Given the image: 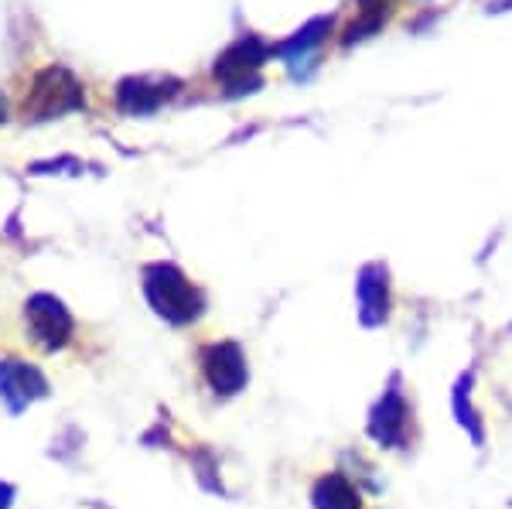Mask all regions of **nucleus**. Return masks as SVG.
Listing matches in <instances>:
<instances>
[{
  "label": "nucleus",
  "instance_id": "obj_3",
  "mask_svg": "<svg viewBox=\"0 0 512 509\" xmlns=\"http://www.w3.org/2000/svg\"><path fill=\"white\" fill-rule=\"evenodd\" d=\"M79 106H82L79 79L72 76L69 69H62V65H52V69L38 72L35 86H31V93H28V103H24V117L52 120L69 110H79Z\"/></svg>",
  "mask_w": 512,
  "mask_h": 509
},
{
  "label": "nucleus",
  "instance_id": "obj_4",
  "mask_svg": "<svg viewBox=\"0 0 512 509\" xmlns=\"http://www.w3.org/2000/svg\"><path fill=\"white\" fill-rule=\"evenodd\" d=\"M267 55H270L267 41L256 38V35L236 41V45H229L226 52L219 55V62H216V79L226 86V96L239 100V96L260 89L263 82H260V76H256V69L267 62Z\"/></svg>",
  "mask_w": 512,
  "mask_h": 509
},
{
  "label": "nucleus",
  "instance_id": "obj_11",
  "mask_svg": "<svg viewBox=\"0 0 512 509\" xmlns=\"http://www.w3.org/2000/svg\"><path fill=\"white\" fill-rule=\"evenodd\" d=\"M472 387H475L472 373H465L458 383H454V387H451V410H454V421L468 431V438H472L475 445H482L485 431H482V414L472 407Z\"/></svg>",
  "mask_w": 512,
  "mask_h": 509
},
{
  "label": "nucleus",
  "instance_id": "obj_10",
  "mask_svg": "<svg viewBox=\"0 0 512 509\" xmlns=\"http://www.w3.org/2000/svg\"><path fill=\"white\" fill-rule=\"evenodd\" d=\"M311 506L315 509H362V492L352 486L349 475L328 472L311 486Z\"/></svg>",
  "mask_w": 512,
  "mask_h": 509
},
{
  "label": "nucleus",
  "instance_id": "obj_7",
  "mask_svg": "<svg viewBox=\"0 0 512 509\" xmlns=\"http://www.w3.org/2000/svg\"><path fill=\"white\" fill-rule=\"evenodd\" d=\"M355 298H359V322L366 328L386 325L393 308L390 294V270L383 264H366L359 270V281H355Z\"/></svg>",
  "mask_w": 512,
  "mask_h": 509
},
{
  "label": "nucleus",
  "instance_id": "obj_12",
  "mask_svg": "<svg viewBox=\"0 0 512 509\" xmlns=\"http://www.w3.org/2000/svg\"><path fill=\"white\" fill-rule=\"evenodd\" d=\"M383 21H386V7H369V11L362 14L349 31H345V45H355L359 38L376 35V31L383 28Z\"/></svg>",
  "mask_w": 512,
  "mask_h": 509
},
{
  "label": "nucleus",
  "instance_id": "obj_15",
  "mask_svg": "<svg viewBox=\"0 0 512 509\" xmlns=\"http://www.w3.org/2000/svg\"><path fill=\"white\" fill-rule=\"evenodd\" d=\"M362 7H383V0H359Z\"/></svg>",
  "mask_w": 512,
  "mask_h": 509
},
{
  "label": "nucleus",
  "instance_id": "obj_2",
  "mask_svg": "<svg viewBox=\"0 0 512 509\" xmlns=\"http://www.w3.org/2000/svg\"><path fill=\"white\" fill-rule=\"evenodd\" d=\"M366 434L386 451L410 448V438H414V410H410L407 397H403L400 380H393L383 390V397L373 404V410H369Z\"/></svg>",
  "mask_w": 512,
  "mask_h": 509
},
{
  "label": "nucleus",
  "instance_id": "obj_6",
  "mask_svg": "<svg viewBox=\"0 0 512 509\" xmlns=\"http://www.w3.org/2000/svg\"><path fill=\"white\" fill-rule=\"evenodd\" d=\"M202 373L205 383L216 397H236L239 390L250 380V369H246V356L236 342H212L202 352Z\"/></svg>",
  "mask_w": 512,
  "mask_h": 509
},
{
  "label": "nucleus",
  "instance_id": "obj_8",
  "mask_svg": "<svg viewBox=\"0 0 512 509\" xmlns=\"http://www.w3.org/2000/svg\"><path fill=\"white\" fill-rule=\"evenodd\" d=\"M45 393H48V383H45V376H41V369H35L31 363H21V359L0 363V397L14 410L45 397Z\"/></svg>",
  "mask_w": 512,
  "mask_h": 509
},
{
  "label": "nucleus",
  "instance_id": "obj_5",
  "mask_svg": "<svg viewBox=\"0 0 512 509\" xmlns=\"http://www.w3.org/2000/svg\"><path fill=\"white\" fill-rule=\"evenodd\" d=\"M24 322H28V335L38 349L59 352L65 342L72 339V315L52 294H35L24 305Z\"/></svg>",
  "mask_w": 512,
  "mask_h": 509
},
{
  "label": "nucleus",
  "instance_id": "obj_14",
  "mask_svg": "<svg viewBox=\"0 0 512 509\" xmlns=\"http://www.w3.org/2000/svg\"><path fill=\"white\" fill-rule=\"evenodd\" d=\"M7 120V100H4V93H0V123Z\"/></svg>",
  "mask_w": 512,
  "mask_h": 509
},
{
  "label": "nucleus",
  "instance_id": "obj_1",
  "mask_svg": "<svg viewBox=\"0 0 512 509\" xmlns=\"http://www.w3.org/2000/svg\"><path fill=\"white\" fill-rule=\"evenodd\" d=\"M144 298L168 325H192L205 311V294L175 264L144 267Z\"/></svg>",
  "mask_w": 512,
  "mask_h": 509
},
{
  "label": "nucleus",
  "instance_id": "obj_9",
  "mask_svg": "<svg viewBox=\"0 0 512 509\" xmlns=\"http://www.w3.org/2000/svg\"><path fill=\"white\" fill-rule=\"evenodd\" d=\"M178 89H181L178 79L134 76L117 86V100H120V110H127V113H151V110H158L171 93H178Z\"/></svg>",
  "mask_w": 512,
  "mask_h": 509
},
{
  "label": "nucleus",
  "instance_id": "obj_13",
  "mask_svg": "<svg viewBox=\"0 0 512 509\" xmlns=\"http://www.w3.org/2000/svg\"><path fill=\"white\" fill-rule=\"evenodd\" d=\"M11 503H14V489L7 482H0V509H11Z\"/></svg>",
  "mask_w": 512,
  "mask_h": 509
}]
</instances>
